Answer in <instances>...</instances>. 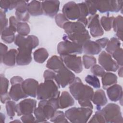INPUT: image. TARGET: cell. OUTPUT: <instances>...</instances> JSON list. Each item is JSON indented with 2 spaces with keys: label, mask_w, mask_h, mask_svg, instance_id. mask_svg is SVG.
Here are the masks:
<instances>
[{
  "label": "cell",
  "mask_w": 123,
  "mask_h": 123,
  "mask_svg": "<svg viewBox=\"0 0 123 123\" xmlns=\"http://www.w3.org/2000/svg\"><path fill=\"white\" fill-rule=\"evenodd\" d=\"M109 41V39L107 37H104L98 39L96 40L95 41L99 45L101 48L102 49V48H105L106 47Z\"/></svg>",
  "instance_id": "cell-53"
},
{
  "label": "cell",
  "mask_w": 123,
  "mask_h": 123,
  "mask_svg": "<svg viewBox=\"0 0 123 123\" xmlns=\"http://www.w3.org/2000/svg\"><path fill=\"white\" fill-rule=\"evenodd\" d=\"M38 82L33 78H27L22 82V87L24 92L28 96L36 98L38 86Z\"/></svg>",
  "instance_id": "cell-17"
},
{
  "label": "cell",
  "mask_w": 123,
  "mask_h": 123,
  "mask_svg": "<svg viewBox=\"0 0 123 123\" xmlns=\"http://www.w3.org/2000/svg\"><path fill=\"white\" fill-rule=\"evenodd\" d=\"M21 122L19 120H15V121H12V122Z\"/></svg>",
  "instance_id": "cell-59"
},
{
  "label": "cell",
  "mask_w": 123,
  "mask_h": 123,
  "mask_svg": "<svg viewBox=\"0 0 123 123\" xmlns=\"http://www.w3.org/2000/svg\"><path fill=\"white\" fill-rule=\"evenodd\" d=\"M91 101L96 105L97 110L100 109V108L105 105L108 101L106 94L102 89H98L94 92Z\"/></svg>",
  "instance_id": "cell-23"
},
{
  "label": "cell",
  "mask_w": 123,
  "mask_h": 123,
  "mask_svg": "<svg viewBox=\"0 0 123 123\" xmlns=\"http://www.w3.org/2000/svg\"><path fill=\"white\" fill-rule=\"evenodd\" d=\"M118 74L120 77H123V66H121L120 68H119Z\"/></svg>",
  "instance_id": "cell-58"
},
{
  "label": "cell",
  "mask_w": 123,
  "mask_h": 123,
  "mask_svg": "<svg viewBox=\"0 0 123 123\" xmlns=\"http://www.w3.org/2000/svg\"><path fill=\"white\" fill-rule=\"evenodd\" d=\"M14 44L18 47L27 46L32 49L36 48L39 45V40L34 35H28L26 37L18 34L15 37Z\"/></svg>",
  "instance_id": "cell-15"
},
{
  "label": "cell",
  "mask_w": 123,
  "mask_h": 123,
  "mask_svg": "<svg viewBox=\"0 0 123 123\" xmlns=\"http://www.w3.org/2000/svg\"><path fill=\"white\" fill-rule=\"evenodd\" d=\"M87 20V25L90 30V35L94 37L102 36L104 34V30L100 25L98 14L90 15Z\"/></svg>",
  "instance_id": "cell-13"
},
{
  "label": "cell",
  "mask_w": 123,
  "mask_h": 123,
  "mask_svg": "<svg viewBox=\"0 0 123 123\" xmlns=\"http://www.w3.org/2000/svg\"><path fill=\"white\" fill-rule=\"evenodd\" d=\"M17 53L18 50L16 49H10L4 55L0 62L8 66H13L16 62Z\"/></svg>",
  "instance_id": "cell-27"
},
{
  "label": "cell",
  "mask_w": 123,
  "mask_h": 123,
  "mask_svg": "<svg viewBox=\"0 0 123 123\" xmlns=\"http://www.w3.org/2000/svg\"><path fill=\"white\" fill-rule=\"evenodd\" d=\"M55 21L57 25L60 28H62L65 23L69 21V20L62 14L57 13L55 16Z\"/></svg>",
  "instance_id": "cell-43"
},
{
  "label": "cell",
  "mask_w": 123,
  "mask_h": 123,
  "mask_svg": "<svg viewBox=\"0 0 123 123\" xmlns=\"http://www.w3.org/2000/svg\"><path fill=\"white\" fill-rule=\"evenodd\" d=\"M85 81L95 88H99L100 87L99 79L94 75H87L85 78Z\"/></svg>",
  "instance_id": "cell-39"
},
{
  "label": "cell",
  "mask_w": 123,
  "mask_h": 123,
  "mask_svg": "<svg viewBox=\"0 0 123 123\" xmlns=\"http://www.w3.org/2000/svg\"><path fill=\"white\" fill-rule=\"evenodd\" d=\"M89 123H106L101 109L98 110L96 111L95 114L92 116L91 119L89 121Z\"/></svg>",
  "instance_id": "cell-40"
},
{
  "label": "cell",
  "mask_w": 123,
  "mask_h": 123,
  "mask_svg": "<svg viewBox=\"0 0 123 123\" xmlns=\"http://www.w3.org/2000/svg\"><path fill=\"white\" fill-rule=\"evenodd\" d=\"M57 52L60 55L81 54L83 52L82 45L70 40H63L58 44Z\"/></svg>",
  "instance_id": "cell-6"
},
{
  "label": "cell",
  "mask_w": 123,
  "mask_h": 123,
  "mask_svg": "<svg viewBox=\"0 0 123 123\" xmlns=\"http://www.w3.org/2000/svg\"><path fill=\"white\" fill-rule=\"evenodd\" d=\"M123 50L122 48H119L116 50L112 54V57L116 61L117 63L120 66H123Z\"/></svg>",
  "instance_id": "cell-42"
},
{
  "label": "cell",
  "mask_w": 123,
  "mask_h": 123,
  "mask_svg": "<svg viewBox=\"0 0 123 123\" xmlns=\"http://www.w3.org/2000/svg\"><path fill=\"white\" fill-rule=\"evenodd\" d=\"M11 98L9 96V93H6L5 94L0 95V101L2 103L6 102L8 100H10Z\"/></svg>",
  "instance_id": "cell-56"
},
{
  "label": "cell",
  "mask_w": 123,
  "mask_h": 123,
  "mask_svg": "<svg viewBox=\"0 0 123 123\" xmlns=\"http://www.w3.org/2000/svg\"><path fill=\"white\" fill-rule=\"evenodd\" d=\"M27 11L30 15L33 16H37L42 15L43 11L41 2L37 0H32L28 3Z\"/></svg>",
  "instance_id": "cell-26"
},
{
  "label": "cell",
  "mask_w": 123,
  "mask_h": 123,
  "mask_svg": "<svg viewBox=\"0 0 123 123\" xmlns=\"http://www.w3.org/2000/svg\"><path fill=\"white\" fill-rule=\"evenodd\" d=\"M56 74L55 80L59 87L64 88L72 84L75 78V74L65 65L62 67Z\"/></svg>",
  "instance_id": "cell-8"
},
{
  "label": "cell",
  "mask_w": 123,
  "mask_h": 123,
  "mask_svg": "<svg viewBox=\"0 0 123 123\" xmlns=\"http://www.w3.org/2000/svg\"><path fill=\"white\" fill-rule=\"evenodd\" d=\"M121 42L116 37H112L108 42L106 51L109 54H112L116 50L120 48Z\"/></svg>",
  "instance_id": "cell-32"
},
{
  "label": "cell",
  "mask_w": 123,
  "mask_h": 123,
  "mask_svg": "<svg viewBox=\"0 0 123 123\" xmlns=\"http://www.w3.org/2000/svg\"><path fill=\"white\" fill-rule=\"evenodd\" d=\"M37 100L26 98L21 101L16 105V112L17 116L32 114L37 106Z\"/></svg>",
  "instance_id": "cell-11"
},
{
  "label": "cell",
  "mask_w": 123,
  "mask_h": 123,
  "mask_svg": "<svg viewBox=\"0 0 123 123\" xmlns=\"http://www.w3.org/2000/svg\"><path fill=\"white\" fill-rule=\"evenodd\" d=\"M23 81H24L23 78L19 76H13L10 79V82L12 85L15 84H18V83L22 84Z\"/></svg>",
  "instance_id": "cell-54"
},
{
  "label": "cell",
  "mask_w": 123,
  "mask_h": 123,
  "mask_svg": "<svg viewBox=\"0 0 123 123\" xmlns=\"http://www.w3.org/2000/svg\"><path fill=\"white\" fill-rule=\"evenodd\" d=\"M9 96L14 101H17L20 99L25 98L28 97L23 91L22 84L18 83L12 85L10 89Z\"/></svg>",
  "instance_id": "cell-21"
},
{
  "label": "cell",
  "mask_w": 123,
  "mask_h": 123,
  "mask_svg": "<svg viewBox=\"0 0 123 123\" xmlns=\"http://www.w3.org/2000/svg\"><path fill=\"white\" fill-rule=\"evenodd\" d=\"M91 72L96 76L101 77L105 73L104 69L98 64H95L91 67Z\"/></svg>",
  "instance_id": "cell-44"
},
{
  "label": "cell",
  "mask_w": 123,
  "mask_h": 123,
  "mask_svg": "<svg viewBox=\"0 0 123 123\" xmlns=\"http://www.w3.org/2000/svg\"><path fill=\"white\" fill-rule=\"evenodd\" d=\"M21 120L23 123H35L36 119L32 115V114L24 115L21 117Z\"/></svg>",
  "instance_id": "cell-52"
},
{
  "label": "cell",
  "mask_w": 123,
  "mask_h": 123,
  "mask_svg": "<svg viewBox=\"0 0 123 123\" xmlns=\"http://www.w3.org/2000/svg\"><path fill=\"white\" fill-rule=\"evenodd\" d=\"M59 98L47 100H41L37 108L34 111L36 119V123H46L54 115L59 109Z\"/></svg>",
  "instance_id": "cell-2"
},
{
  "label": "cell",
  "mask_w": 123,
  "mask_h": 123,
  "mask_svg": "<svg viewBox=\"0 0 123 123\" xmlns=\"http://www.w3.org/2000/svg\"><path fill=\"white\" fill-rule=\"evenodd\" d=\"M28 1L25 0H18L17 5L15 8V11L19 12H26L27 11Z\"/></svg>",
  "instance_id": "cell-46"
},
{
  "label": "cell",
  "mask_w": 123,
  "mask_h": 123,
  "mask_svg": "<svg viewBox=\"0 0 123 123\" xmlns=\"http://www.w3.org/2000/svg\"><path fill=\"white\" fill-rule=\"evenodd\" d=\"M8 51V47L6 45L0 43V61L2 59L4 55Z\"/></svg>",
  "instance_id": "cell-55"
},
{
  "label": "cell",
  "mask_w": 123,
  "mask_h": 123,
  "mask_svg": "<svg viewBox=\"0 0 123 123\" xmlns=\"http://www.w3.org/2000/svg\"><path fill=\"white\" fill-rule=\"evenodd\" d=\"M19 22L16 18L13 16H11L9 18V27L15 33L17 31V26Z\"/></svg>",
  "instance_id": "cell-50"
},
{
  "label": "cell",
  "mask_w": 123,
  "mask_h": 123,
  "mask_svg": "<svg viewBox=\"0 0 123 123\" xmlns=\"http://www.w3.org/2000/svg\"><path fill=\"white\" fill-rule=\"evenodd\" d=\"M69 88L71 95L78 101L81 107L89 108L93 110V106L91 100L94 90L91 87L84 85L82 80L77 77L70 84Z\"/></svg>",
  "instance_id": "cell-1"
},
{
  "label": "cell",
  "mask_w": 123,
  "mask_h": 123,
  "mask_svg": "<svg viewBox=\"0 0 123 123\" xmlns=\"http://www.w3.org/2000/svg\"><path fill=\"white\" fill-rule=\"evenodd\" d=\"M59 109H63L73 106L74 100L68 91H64L59 98Z\"/></svg>",
  "instance_id": "cell-25"
},
{
  "label": "cell",
  "mask_w": 123,
  "mask_h": 123,
  "mask_svg": "<svg viewBox=\"0 0 123 123\" xmlns=\"http://www.w3.org/2000/svg\"><path fill=\"white\" fill-rule=\"evenodd\" d=\"M65 66L75 73L79 74L83 70V63L80 56L75 54L60 55Z\"/></svg>",
  "instance_id": "cell-9"
},
{
  "label": "cell",
  "mask_w": 123,
  "mask_h": 123,
  "mask_svg": "<svg viewBox=\"0 0 123 123\" xmlns=\"http://www.w3.org/2000/svg\"><path fill=\"white\" fill-rule=\"evenodd\" d=\"M112 28L116 33L117 38L121 41L123 40V18L121 15H118L114 18L113 22Z\"/></svg>",
  "instance_id": "cell-29"
},
{
  "label": "cell",
  "mask_w": 123,
  "mask_h": 123,
  "mask_svg": "<svg viewBox=\"0 0 123 123\" xmlns=\"http://www.w3.org/2000/svg\"><path fill=\"white\" fill-rule=\"evenodd\" d=\"M15 14L16 19L20 22H27L30 18V14L28 12H19L15 11Z\"/></svg>",
  "instance_id": "cell-45"
},
{
  "label": "cell",
  "mask_w": 123,
  "mask_h": 123,
  "mask_svg": "<svg viewBox=\"0 0 123 123\" xmlns=\"http://www.w3.org/2000/svg\"><path fill=\"white\" fill-rule=\"evenodd\" d=\"M63 28L67 35L85 33L88 31L86 29V26L78 21L71 22L69 21L64 24Z\"/></svg>",
  "instance_id": "cell-18"
},
{
  "label": "cell",
  "mask_w": 123,
  "mask_h": 123,
  "mask_svg": "<svg viewBox=\"0 0 123 123\" xmlns=\"http://www.w3.org/2000/svg\"><path fill=\"white\" fill-rule=\"evenodd\" d=\"M78 4L79 5L81 13V16L79 18H86V17L89 15V13L88 8L86 2L84 1L81 3H78Z\"/></svg>",
  "instance_id": "cell-49"
},
{
  "label": "cell",
  "mask_w": 123,
  "mask_h": 123,
  "mask_svg": "<svg viewBox=\"0 0 123 123\" xmlns=\"http://www.w3.org/2000/svg\"><path fill=\"white\" fill-rule=\"evenodd\" d=\"M1 38L5 43L10 44L14 41L15 37L14 33L9 27H7L1 32Z\"/></svg>",
  "instance_id": "cell-31"
},
{
  "label": "cell",
  "mask_w": 123,
  "mask_h": 123,
  "mask_svg": "<svg viewBox=\"0 0 123 123\" xmlns=\"http://www.w3.org/2000/svg\"><path fill=\"white\" fill-rule=\"evenodd\" d=\"M0 122L1 123H4L5 120V115L3 114L2 113H0Z\"/></svg>",
  "instance_id": "cell-57"
},
{
  "label": "cell",
  "mask_w": 123,
  "mask_h": 123,
  "mask_svg": "<svg viewBox=\"0 0 123 123\" xmlns=\"http://www.w3.org/2000/svg\"><path fill=\"white\" fill-rule=\"evenodd\" d=\"M113 16H102L100 19V25L106 31H109L112 28L113 20L114 19Z\"/></svg>",
  "instance_id": "cell-33"
},
{
  "label": "cell",
  "mask_w": 123,
  "mask_h": 123,
  "mask_svg": "<svg viewBox=\"0 0 123 123\" xmlns=\"http://www.w3.org/2000/svg\"><path fill=\"white\" fill-rule=\"evenodd\" d=\"M0 95L5 94L8 93L9 80L2 74H0Z\"/></svg>",
  "instance_id": "cell-41"
},
{
  "label": "cell",
  "mask_w": 123,
  "mask_h": 123,
  "mask_svg": "<svg viewBox=\"0 0 123 123\" xmlns=\"http://www.w3.org/2000/svg\"><path fill=\"white\" fill-rule=\"evenodd\" d=\"M62 14L71 20H78L81 16L80 10L78 3L71 1L65 3L62 9Z\"/></svg>",
  "instance_id": "cell-12"
},
{
  "label": "cell",
  "mask_w": 123,
  "mask_h": 123,
  "mask_svg": "<svg viewBox=\"0 0 123 123\" xmlns=\"http://www.w3.org/2000/svg\"><path fill=\"white\" fill-rule=\"evenodd\" d=\"M106 123H123V117L120 106L115 103H109L101 109Z\"/></svg>",
  "instance_id": "cell-5"
},
{
  "label": "cell",
  "mask_w": 123,
  "mask_h": 123,
  "mask_svg": "<svg viewBox=\"0 0 123 123\" xmlns=\"http://www.w3.org/2000/svg\"><path fill=\"white\" fill-rule=\"evenodd\" d=\"M31 48L27 46H21L18 48L16 57V63L18 65L24 66L29 64L32 61Z\"/></svg>",
  "instance_id": "cell-14"
},
{
  "label": "cell",
  "mask_w": 123,
  "mask_h": 123,
  "mask_svg": "<svg viewBox=\"0 0 123 123\" xmlns=\"http://www.w3.org/2000/svg\"><path fill=\"white\" fill-rule=\"evenodd\" d=\"M46 66L48 69L57 73L65 65L60 56L53 55L48 60Z\"/></svg>",
  "instance_id": "cell-24"
},
{
  "label": "cell",
  "mask_w": 123,
  "mask_h": 123,
  "mask_svg": "<svg viewBox=\"0 0 123 123\" xmlns=\"http://www.w3.org/2000/svg\"><path fill=\"white\" fill-rule=\"evenodd\" d=\"M82 63L86 69H89L96 64L97 60L95 57L89 55H84L82 58Z\"/></svg>",
  "instance_id": "cell-36"
},
{
  "label": "cell",
  "mask_w": 123,
  "mask_h": 123,
  "mask_svg": "<svg viewBox=\"0 0 123 123\" xmlns=\"http://www.w3.org/2000/svg\"><path fill=\"white\" fill-rule=\"evenodd\" d=\"M97 11L100 13L118 12L122 11L123 0L94 1Z\"/></svg>",
  "instance_id": "cell-7"
},
{
  "label": "cell",
  "mask_w": 123,
  "mask_h": 123,
  "mask_svg": "<svg viewBox=\"0 0 123 123\" xmlns=\"http://www.w3.org/2000/svg\"><path fill=\"white\" fill-rule=\"evenodd\" d=\"M17 2L18 0H0V5L1 9L6 12L10 10H13L14 8L15 9Z\"/></svg>",
  "instance_id": "cell-34"
},
{
  "label": "cell",
  "mask_w": 123,
  "mask_h": 123,
  "mask_svg": "<svg viewBox=\"0 0 123 123\" xmlns=\"http://www.w3.org/2000/svg\"><path fill=\"white\" fill-rule=\"evenodd\" d=\"M99 64L105 70L115 72L119 69V66L112 58L110 54L105 51H102L98 58Z\"/></svg>",
  "instance_id": "cell-10"
},
{
  "label": "cell",
  "mask_w": 123,
  "mask_h": 123,
  "mask_svg": "<svg viewBox=\"0 0 123 123\" xmlns=\"http://www.w3.org/2000/svg\"><path fill=\"white\" fill-rule=\"evenodd\" d=\"M41 4L43 13L50 17H55L59 10V0H45L41 2Z\"/></svg>",
  "instance_id": "cell-16"
},
{
  "label": "cell",
  "mask_w": 123,
  "mask_h": 123,
  "mask_svg": "<svg viewBox=\"0 0 123 123\" xmlns=\"http://www.w3.org/2000/svg\"><path fill=\"white\" fill-rule=\"evenodd\" d=\"M0 32L2 31L8 25V19L6 18L5 12L2 10H0Z\"/></svg>",
  "instance_id": "cell-47"
},
{
  "label": "cell",
  "mask_w": 123,
  "mask_h": 123,
  "mask_svg": "<svg viewBox=\"0 0 123 123\" xmlns=\"http://www.w3.org/2000/svg\"><path fill=\"white\" fill-rule=\"evenodd\" d=\"M83 52L87 55H97L100 53L101 48L96 42L89 40L85 41L82 45Z\"/></svg>",
  "instance_id": "cell-22"
},
{
  "label": "cell",
  "mask_w": 123,
  "mask_h": 123,
  "mask_svg": "<svg viewBox=\"0 0 123 123\" xmlns=\"http://www.w3.org/2000/svg\"><path fill=\"white\" fill-rule=\"evenodd\" d=\"M59 87L52 80H45L39 84L37 90V99L47 100L51 98H58L60 91Z\"/></svg>",
  "instance_id": "cell-3"
},
{
  "label": "cell",
  "mask_w": 123,
  "mask_h": 123,
  "mask_svg": "<svg viewBox=\"0 0 123 123\" xmlns=\"http://www.w3.org/2000/svg\"><path fill=\"white\" fill-rule=\"evenodd\" d=\"M92 109L86 107H73L66 110V118L73 123H86L92 114Z\"/></svg>",
  "instance_id": "cell-4"
},
{
  "label": "cell",
  "mask_w": 123,
  "mask_h": 123,
  "mask_svg": "<svg viewBox=\"0 0 123 123\" xmlns=\"http://www.w3.org/2000/svg\"><path fill=\"white\" fill-rule=\"evenodd\" d=\"M51 122L54 123H68V121L66 118L65 113L62 111H56L54 115L50 119Z\"/></svg>",
  "instance_id": "cell-38"
},
{
  "label": "cell",
  "mask_w": 123,
  "mask_h": 123,
  "mask_svg": "<svg viewBox=\"0 0 123 123\" xmlns=\"http://www.w3.org/2000/svg\"><path fill=\"white\" fill-rule=\"evenodd\" d=\"M107 94L109 98L112 101L117 102L122 101L123 88L121 86L118 84H114L106 89Z\"/></svg>",
  "instance_id": "cell-19"
},
{
  "label": "cell",
  "mask_w": 123,
  "mask_h": 123,
  "mask_svg": "<svg viewBox=\"0 0 123 123\" xmlns=\"http://www.w3.org/2000/svg\"><path fill=\"white\" fill-rule=\"evenodd\" d=\"M90 36L88 31L85 33L72 34L70 35L65 34L62 37L63 40H70L76 43L83 45L86 40L90 39Z\"/></svg>",
  "instance_id": "cell-20"
},
{
  "label": "cell",
  "mask_w": 123,
  "mask_h": 123,
  "mask_svg": "<svg viewBox=\"0 0 123 123\" xmlns=\"http://www.w3.org/2000/svg\"><path fill=\"white\" fill-rule=\"evenodd\" d=\"M16 105L15 102L12 100H8L6 102V110L8 116L12 119L15 115L16 111Z\"/></svg>",
  "instance_id": "cell-37"
},
{
  "label": "cell",
  "mask_w": 123,
  "mask_h": 123,
  "mask_svg": "<svg viewBox=\"0 0 123 123\" xmlns=\"http://www.w3.org/2000/svg\"><path fill=\"white\" fill-rule=\"evenodd\" d=\"M103 88L106 89L108 87L117 83V75L111 72H105L101 76Z\"/></svg>",
  "instance_id": "cell-28"
},
{
  "label": "cell",
  "mask_w": 123,
  "mask_h": 123,
  "mask_svg": "<svg viewBox=\"0 0 123 123\" xmlns=\"http://www.w3.org/2000/svg\"><path fill=\"white\" fill-rule=\"evenodd\" d=\"M30 31L29 25L26 22H19L17 26V32L19 35L23 36H27Z\"/></svg>",
  "instance_id": "cell-35"
},
{
  "label": "cell",
  "mask_w": 123,
  "mask_h": 123,
  "mask_svg": "<svg viewBox=\"0 0 123 123\" xmlns=\"http://www.w3.org/2000/svg\"><path fill=\"white\" fill-rule=\"evenodd\" d=\"M86 2L89 14L90 15H93L96 14L97 12V9L96 8V4L94 1H89V0H86L85 1Z\"/></svg>",
  "instance_id": "cell-48"
},
{
  "label": "cell",
  "mask_w": 123,
  "mask_h": 123,
  "mask_svg": "<svg viewBox=\"0 0 123 123\" xmlns=\"http://www.w3.org/2000/svg\"><path fill=\"white\" fill-rule=\"evenodd\" d=\"M56 74V73L50 70H46L44 71L43 76L45 80H52L55 79Z\"/></svg>",
  "instance_id": "cell-51"
},
{
  "label": "cell",
  "mask_w": 123,
  "mask_h": 123,
  "mask_svg": "<svg viewBox=\"0 0 123 123\" xmlns=\"http://www.w3.org/2000/svg\"><path fill=\"white\" fill-rule=\"evenodd\" d=\"M33 56L35 62L37 63H42L48 58L49 53L45 48H40L34 52Z\"/></svg>",
  "instance_id": "cell-30"
}]
</instances>
